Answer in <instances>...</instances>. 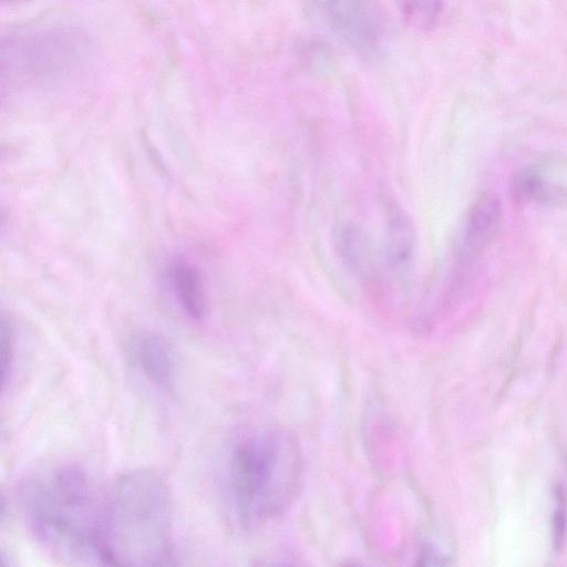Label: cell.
Returning a JSON list of instances; mask_svg holds the SVG:
<instances>
[{"label":"cell","instance_id":"cell-1","mask_svg":"<svg viewBox=\"0 0 567 567\" xmlns=\"http://www.w3.org/2000/svg\"><path fill=\"white\" fill-rule=\"evenodd\" d=\"M22 506L28 528L47 549L78 563L103 564L104 495L85 471L66 465L32 477Z\"/></svg>","mask_w":567,"mask_h":567},{"label":"cell","instance_id":"cell-2","mask_svg":"<svg viewBox=\"0 0 567 567\" xmlns=\"http://www.w3.org/2000/svg\"><path fill=\"white\" fill-rule=\"evenodd\" d=\"M172 498L151 470L117 477L104 494L103 565L158 567L174 564Z\"/></svg>","mask_w":567,"mask_h":567},{"label":"cell","instance_id":"cell-3","mask_svg":"<svg viewBox=\"0 0 567 567\" xmlns=\"http://www.w3.org/2000/svg\"><path fill=\"white\" fill-rule=\"evenodd\" d=\"M229 470L230 495L240 520L267 522L285 514L299 495L302 450L290 431L265 430L236 444Z\"/></svg>","mask_w":567,"mask_h":567},{"label":"cell","instance_id":"cell-4","mask_svg":"<svg viewBox=\"0 0 567 567\" xmlns=\"http://www.w3.org/2000/svg\"><path fill=\"white\" fill-rule=\"evenodd\" d=\"M94 58L89 37L70 24L35 23L2 37V89H43L86 75Z\"/></svg>","mask_w":567,"mask_h":567},{"label":"cell","instance_id":"cell-5","mask_svg":"<svg viewBox=\"0 0 567 567\" xmlns=\"http://www.w3.org/2000/svg\"><path fill=\"white\" fill-rule=\"evenodd\" d=\"M322 14L352 51L375 54L385 35V19L378 0H319Z\"/></svg>","mask_w":567,"mask_h":567},{"label":"cell","instance_id":"cell-6","mask_svg":"<svg viewBox=\"0 0 567 567\" xmlns=\"http://www.w3.org/2000/svg\"><path fill=\"white\" fill-rule=\"evenodd\" d=\"M128 357L138 372L154 386L171 390L176 377V361L168 342L155 332L142 331L128 342Z\"/></svg>","mask_w":567,"mask_h":567},{"label":"cell","instance_id":"cell-7","mask_svg":"<svg viewBox=\"0 0 567 567\" xmlns=\"http://www.w3.org/2000/svg\"><path fill=\"white\" fill-rule=\"evenodd\" d=\"M502 203L497 195L482 194L471 206L462 228L457 256L468 262L495 237L502 221Z\"/></svg>","mask_w":567,"mask_h":567},{"label":"cell","instance_id":"cell-8","mask_svg":"<svg viewBox=\"0 0 567 567\" xmlns=\"http://www.w3.org/2000/svg\"><path fill=\"white\" fill-rule=\"evenodd\" d=\"M385 259L396 275L405 274L413 261L415 235L409 216L394 202L385 205Z\"/></svg>","mask_w":567,"mask_h":567},{"label":"cell","instance_id":"cell-9","mask_svg":"<svg viewBox=\"0 0 567 567\" xmlns=\"http://www.w3.org/2000/svg\"><path fill=\"white\" fill-rule=\"evenodd\" d=\"M167 275L183 312L193 320H202L207 311V295L200 270L192 261L178 258L169 265Z\"/></svg>","mask_w":567,"mask_h":567},{"label":"cell","instance_id":"cell-10","mask_svg":"<svg viewBox=\"0 0 567 567\" xmlns=\"http://www.w3.org/2000/svg\"><path fill=\"white\" fill-rule=\"evenodd\" d=\"M336 246L343 261L358 274H364L370 262L367 240L355 226L342 225L334 234Z\"/></svg>","mask_w":567,"mask_h":567},{"label":"cell","instance_id":"cell-11","mask_svg":"<svg viewBox=\"0 0 567 567\" xmlns=\"http://www.w3.org/2000/svg\"><path fill=\"white\" fill-rule=\"evenodd\" d=\"M396 3L404 22L421 32L434 29L443 12V0H396Z\"/></svg>","mask_w":567,"mask_h":567},{"label":"cell","instance_id":"cell-12","mask_svg":"<svg viewBox=\"0 0 567 567\" xmlns=\"http://www.w3.org/2000/svg\"><path fill=\"white\" fill-rule=\"evenodd\" d=\"M511 193L513 198L520 204H540L547 202L551 195L544 177L533 168H524L514 174Z\"/></svg>","mask_w":567,"mask_h":567},{"label":"cell","instance_id":"cell-13","mask_svg":"<svg viewBox=\"0 0 567 567\" xmlns=\"http://www.w3.org/2000/svg\"><path fill=\"white\" fill-rule=\"evenodd\" d=\"M14 359V334L13 328L4 318L1 322V380L2 389L9 380Z\"/></svg>","mask_w":567,"mask_h":567},{"label":"cell","instance_id":"cell-14","mask_svg":"<svg viewBox=\"0 0 567 567\" xmlns=\"http://www.w3.org/2000/svg\"><path fill=\"white\" fill-rule=\"evenodd\" d=\"M4 1L13 2V1H23V0H4Z\"/></svg>","mask_w":567,"mask_h":567}]
</instances>
